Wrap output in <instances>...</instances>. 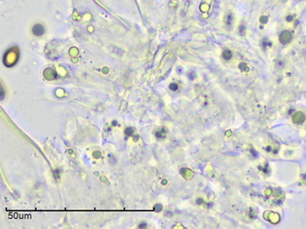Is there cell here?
I'll list each match as a JSON object with an SVG mask.
<instances>
[{
    "instance_id": "3",
    "label": "cell",
    "mask_w": 306,
    "mask_h": 229,
    "mask_svg": "<svg viewBox=\"0 0 306 229\" xmlns=\"http://www.w3.org/2000/svg\"><path fill=\"white\" fill-rule=\"evenodd\" d=\"M170 90H172V91H176L177 89H178V85H177V83H170Z\"/></svg>"
},
{
    "instance_id": "5",
    "label": "cell",
    "mask_w": 306,
    "mask_h": 229,
    "mask_svg": "<svg viewBox=\"0 0 306 229\" xmlns=\"http://www.w3.org/2000/svg\"><path fill=\"white\" fill-rule=\"evenodd\" d=\"M5 97V91L2 87V85L0 84V99H3Z\"/></svg>"
},
{
    "instance_id": "1",
    "label": "cell",
    "mask_w": 306,
    "mask_h": 229,
    "mask_svg": "<svg viewBox=\"0 0 306 229\" xmlns=\"http://www.w3.org/2000/svg\"><path fill=\"white\" fill-rule=\"evenodd\" d=\"M32 32L35 36H42L44 34V27L41 24H36L32 27Z\"/></svg>"
},
{
    "instance_id": "4",
    "label": "cell",
    "mask_w": 306,
    "mask_h": 229,
    "mask_svg": "<svg viewBox=\"0 0 306 229\" xmlns=\"http://www.w3.org/2000/svg\"><path fill=\"white\" fill-rule=\"evenodd\" d=\"M125 133H126V136H132V133H133V129H132L131 127H128V128H126V129Z\"/></svg>"
},
{
    "instance_id": "6",
    "label": "cell",
    "mask_w": 306,
    "mask_h": 229,
    "mask_svg": "<svg viewBox=\"0 0 306 229\" xmlns=\"http://www.w3.org/2000/svg\"><path fill=\"white\" fill-rule=\"evenodd\" d=\"M147 227V224H146V223H143V224H141V225H139V228H142V227Z\"/></svg>"
},
{
    "instance_id": "8",
    "label": "cell",
    "mask_w": 306,
    "mask_h": 229,
    "mask_svg": "<svg viewBox=\"0 0 306 229\" xmlns=\"http://www.w3.org/2000/svg\"><path fill=\"white\" fill-rule=\"evenodd\" d=\"M292 17H291V16L287 17V20H289V21H290V20H292Z\"/></svg>"
},
{
    "instance_id": "2",
    "label": "cell",
    "mask_w": 306,
    "mask_h": 229,
    "mask_svg": "<svg viewBox=\"0 0 306 229\" xmlns=\"http://www.w3.org/2000/svg\"><path fill=\"white\" fill-rule=\"evenodd\" d=\"M223 57H224L225 60H229V59H231L232 54H231V52H230L229 51H225V52H223Z\"/></svg>"
},
{
    "instance_id": "7",
    "label": "cell",
    "mask_w": 306,
    "mask_h": 229,
    "mask_svg": "<svg viewBox=\"0 0 306 229\" xmlns=\"http://www.w3.org/2000/svg\"><path fill=\"white\" fill-rule=\"evenodd\" d=\"M196 202H197L198 204H201V203H203V200H202V199H198Z\"/></svg>"
}]
</instances>
